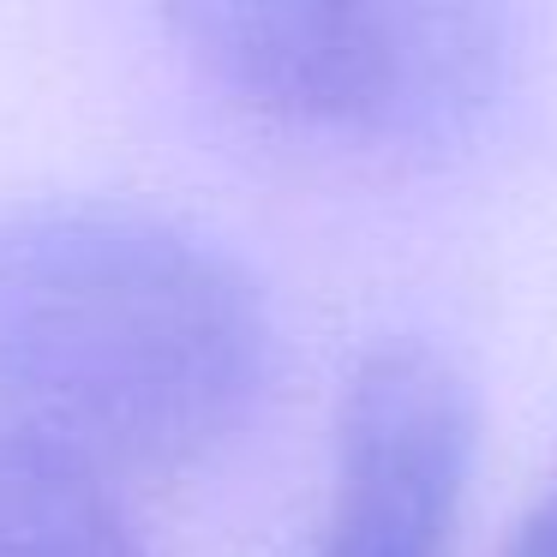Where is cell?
<instances>
[{
	"instance_id": "2",
	"label": "cell",
	"mask_w": 557,
	"mask_h": 557,
	"mask_svg": "<svg viewBox=\"0 0 557 557\" xmlns=\"http://www.w3.org/2000/svg\"><path fill=\"white\" fill-rule=\"evenodd\" d=\"M169 30L252 121L408 145L461 126L504 73V18L413 0H198Z\"/></svg>"
},
{
	"instance_id": "4",
	"label": "cell",
	"mask_w": 557,
	"mask_h": 557,
	"mask_svg": "<svg viewBox=\"0 0 557 557\" xmlns=\"http://www.w3.org/2000/svg\"><path fill=\"white\" fill-rule=\"evenodd\" d=\"M0 557H150L109 473L0 432Z\"/></svg>"
},
{
	"instance_id": "1",
	"label": "cell",
	"mask_w": 557,
	"mask_h": 557,
	"mask_svg": "<svg viewBox=\"0 0 557 557\" xmlns=\"http://www.w3.org/2000/svg\"><path fill=\"white\" fill-rule=\"evenodd\" d=\"M264 384V294L222 246L102 198L0 210V432L162 468L240 432Z\"/></svg>"
},
{
	"instance_id": "3",
	"label": "cell",
	"mask_w": 557,
	"mask_h": 557,
	"mask_svg": "<svg viewBox=\"0 0 557 557\" xmlns=\"http://www.w3.org/2000/svg\"><path fill=\"white\" fill-rule=\"evenodd\" d=\"M473 461V401L425 342H389L348 377L336 485L312 557H449Z\"/></svg>"
},
{
	"instance_id": "5",
	"label": "cell",
	"mask_w": 557,
	"mask_h": 557,
	"mask_svg": "<svg viewBox=\"0 0 557 557\" xmlns=\"http://www.w3.org/2000/svg\"><path fill=\"white\" fill-rule=\"evenodd\" d=\"M504 557H557V485L528 509V521L516 528V540H509Z\"/></svg>"
}]
</instances>
